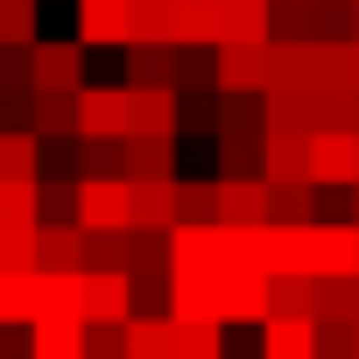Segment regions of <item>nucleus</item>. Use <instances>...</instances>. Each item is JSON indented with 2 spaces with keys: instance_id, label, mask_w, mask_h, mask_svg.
Instances as JSON below:
<instances>
[{
  "instance_id": "aec40b11",
  "label": "nucleus",
  "mask_w": 359,
  "mask_h": 359,
  "mask_svg": "<svg viewBox=\"0 0 359 359\" xmlns=\"http://www.w3.org/2000/svg\"><path fill=\"white\" fill-rule=\"evenodd\" d=\"M261 134H310V85L303 92H261Z\"/></svg>"
},
{
  "instance_id": "a19ab883",
  "label": "nucleus",
  "mask_w": 359,
  "mask_h": 359,
  "mask_svg": "<svg viewBox=\"0 0 359 359\" xmlns=\"http://www.w3.org/2000/svg\"><path fill=\"white\" fill-rule=\"evenodd\" d=\"M352 85H359V43H352Z\"/></svg>"
},
{
  "instance_id": "f8f14e48",
  "label": "nucleus",
  "mask_w": 359,
  "mask_h": 359,
  "mask_svg": "<svg viewBox=\"0 0 359 359\" xmlns=\"http://www.w3.org/2000/svg\"><path fill=\"white\" fill-rule=\"evenodd\" d=\"M219 226H261V176H212Z\"/></svg>"
},
{
  "instance_id": "a878e982",
  "label": "nucleus",
  "mask_w": 359,
  "mask_h": 359,
  "mask_svg": "<svg viewBox=\"0 0 359 359\" xmlns=\"http://www.w3.org/2000/svg\"><path fill=\"white\" fill-rule=\"evenodd\" d=\"M127 141H78V184H120Z\"/></svg>"
},
{
  "instance_id": "5701e85b",
  "label": "nucleus",
  "mask_w": 359,
  "mask_h": 359,
  "mask_svg": "<svg viewBox=\"0 0 359 359\" xmlns=\"http://www.w3.org/2000/svg\"><path fill=\"white\" fill-rule=\"evenodd\" d=\"M120 359H169V317H127L120 324Z\"/></svg>"
},
{
  "instance_id": "f704fd0d",
  "label": "nucleus",
  "mask_w": 359,
  "mask_h": 359,
  "mask_svg": "<svg viewBox=\"0 0 359 359\" xmlns=\"http://www.w3.org/2000/svg\"><path fill=\"white\" fill-rule=\"evenodd\" d=\"M219 176H261V141H219Z\"/></svg>"
},
{
  "instance_id": "9b49d317",
  "label": "nucleus",
  "mask_w": 359,
  "mask_h": 359,
  "mask_svg": "<svg viewBox=\"0 0 359 359\" xmlns=\"http://www.w3.org/2000/svg\"><path fill=\"white\" fill-rule=\"evenodd\" d=\"M254 359H317V338L296 317H261L254 324Z\"/></svg>"
},
{
  "instance_id": "39448f33",
  "label": "nucleus",
  "mask_w": 359,
  "mask_h": 359,
  "mask_svg": "<svg viewBox=\"0 0 359 359\" xmlns=\"http://www.w3.org/2000/svg\"><path fill=\"white\" fill-rule=\"evenodd\" d=\"M78 141H127V85H78Z\"/></svg>"
},
{
  "instance_id": "a211bd4d",
  "label": "nucleus",
  "mask_w": 359,
  "mask_h": 359,
  "mask_svg": "<svg viewBox=\"0 0 359 359\" xmlns=\"http://www.w3.org/2000/svg\"><path fill=\"white\" fill-rule=\"evenodd\" d=\"M317 191L310 184H261V226H310Z\"/></svg>"
},
{
  "instance_id": "dca6fc26",
  "label": "nucleus",
  "mask_w": 359,
  "mask_h": 359,
  "mask_svg": "<svg viewBox=\"0 0 359 359\" xmlns=\"http://www.w3.org/2000/svg\"><path fill=\"white\" fill-rule=\"evenodd\" d=\"M303 155H310V134H261V184H310Z\"/></svg>"
},
{
  "instance_id": "2f4dec72",
  "label": "nucleus",
  "mask_w": 359,
  "mask_h": 359,
  "mask_svg": "<svg viewBox=\"0 0 359 359\" xmlns=\"http://www.w3.org/2000/svg\"><path fill=\"white\" fill-rule=\"evenodd\" d=\"M0 268H36V226L0 219Z\"/></svg>"
},
{
  "instance_id": "0eeeda50",
  "label": "nucleus",
  "mask_w": 359,
  "mask_h": 359,
  "mask_svg": "<svg viewBox=\"0 0 359 359\" xmlns=\"http://www.w3.org/2000/svg\"><path fill=\"white\" fill-rule=\"evenodd\" d=\"M78 50H127L134 22H127V0H78Z\"/></svg>"
},
{
  "instance_id": "f257e3e1",
  "label": "nucleus",
  "mask_w": 359,
  "mask_h": 359,
  "mask_svg": "<svg viewBox=\"0 0 359 359\" xmlns=\"http://www.w3.org/2000/svg\"><path fill=\"white\" fill-rule=\"evenodd\" d=\"M212 310H219L226 331L233 324H261L268 317V275L261 268H219L212 275Z\"/></svg>"
},
{
  "instance_id": "72a5a7b5",
  "label": "nucleus",
  "mask_w": 359,
  "mask_h": 359,
  "mask_svg": "<svg viewBox=\"0 0 359 359\" xmlns=\"http://www.w3.org/2000/svg\"><path fill=\"white\" fill-rule=\"evenodd\" d=\"M169 92H212V50H176V85Z\"/></svg>"
},
{
  "instance_id": "4be33fe9",
  "label": "nucleus",
  "mask_w": 359,
  "mask_h": 359,
  "mask_svg": "<svg viewBox=\"0 0 359 359\" xmlns=\"http://www.w3.org/2000/svg\"><path fill=\"white\" fill-rule=\"evenodd\" d=\"M169 359H226V324H176L169 317Z\"/></svg>"
},
{
  "instance_id": "423d86ee",
  "label": "nucleus",
  "mask_w": 359,
  "mask_h": 359,
  "mask_svg": "<svg viewBox=\"0 0 359 359\" xmlns=\"http://www.w3.org/2000/svg\"><path fill=\"white\" fill-rule=\"evenodd\" d=\"M78 85H85V50L36 36L29 43V92H78Z\"/></svg>"
},
{
  "instance_id": "bb28decb",
  "label": "nucleus",
  "mask_w": 359,
  "mask_h": 359,
  "mask_svg": "<svg viewBox=\"0 0 359 359\" xmlns=\"http://www.w3.org/2000/svg\"><path fill=\"white\" fill-rule=\"evenodd\" d=\"M268 317L310 324V275H268Z\"/></svg>"
},
{
  "instance_id": "c756f323",
  "label": "nucleus",
  "mask_w": 359,
  "mask_h": 359,
  "mask_svg": "<svg viewBox=\"0 0 359 359\" xmlns=\"http://www.w3.org/2000/svg\"><path fill=\"white\" fill-rule=\"evenodd\" d=\"M36 43V0H0V50Z\"/></svg>"
},
{
  "instance_id": "7c9ffc66",
  "label": "nucleus",
  "mask_w": 359,
  "mask_h": 359,
  "mask_svg": "<svg viewBox=\"0 0 359 359\" xmlns=\"http://www.w3.org/2000/svg\"><path fill=\"white\" fill-rule=\"evenodd\" d=\"M85 268L127 275V233H85Z\"/></svg>"
},
{
  "instance_id": "c9c22d12",
  "label": "nucleus",
  "mask_w": 359,
  "mask_h": 359,
  "mask_svg": "<svg viewBox=\"0 0 359 359\" xmlns=\"http://www.w3.org/2000/svg\"><path fill=\"white\" fill-rule=\"evenodd\" d=\"M0 219L36 226V184H0Z\"/></svg>"
},
{
  "instance_id": "cd10ccee",
  "label": "nucleus",
  "mask_w": 359,
  "mask_h": 359,
  "mask_svg": "<svg viewBox=\"0 0 359 359\" xmlns=\"http://www.w3.org/2000/svg\"><path fill=\"white\" fill-rule=\"evenodd\" d=\"M169 198H176V226H219V212H212V176H205V184H184V176H176Z\"/></svg>"
},
{
  "instance_id": "e433bc0d",
  "label": "nucleus",
  "mask_w": 359,
  "mask_h": 359,
  "mask_svg": "<svg viewBox=\"0 0 359 359\" xmlns=\"http://www.w3.org/2000/svg\"><path fill=\"white\" fill-rule=\"evenodd\" d=\"M317 359H352V324H310Z\"/></svg>"
},
{
  "instance_id": "f3484780",
  "label": "nucleus",
  "mask_w": 359,
  "mask_h": 359,
  "mask_svg": "<svg viewBox=\"0 0 359 359\" xmlns=\"http://www.w3.org/2000/svg\"><path fill=\"white\" fill-rule=\"evenodd\" d=\"M169 85H176V50L127 43V92H169Z\"/></svg>"
},
{
  "instance_id": "473e14b6",
  "label": "nucleus",
  "mask_w": 359,
  "mask_h": 359,
  "mask_svg": "<svg viewBox=\"0 0 359 359\" xmlns=\"http://www.w3.org/2000/svg\"><path fill=\"white\" fill-rule=\"evenodd\" d=\"M78 184H36V226H71Z\"/></svg>"
},
{
  "instance_id": "6e6552de",
  "label": "nucleus",
  "mask_w": 359,
  "mask_h": 359,
  "mask_svg": "<svg viewBox=\"0 0 359 359\" xmlns=\"http://www.w3.org/2000/svg\"><path fill=\"white\" fill-rule=\"evenodd\" d=\"M71 226L78 233H127V184H78Z\"/></svg>"
},
{
  "instance_id": "49530a36",
  "label": "nucleus",
  "mask_w": 359,
  "mask_h": 359,
  "mask_svg": "<svg viewBox=\"0 0 359 359\" xmlns=\"http://www.w3.org/2000/svg\"><path fill=\"white\" fill-rule=\"evenodd\" d=\"M338 8H352V0H338Z\"/></svg>"
},
{
  "instance_id": "4468645a",
  "label": "nucleus",
  "mask_w": 359,
  "mask_h": 359,
  "mask_svg": "<svg viewBox=\"0 0 359 359\" xmlns=\"http://www.w3.org/2000/svg\"><path fill=\"white\" fill-rule=\"evenodd\" d=\"M176 226V198H169V184H127V233H169Z\"/></svg>"
},
{
  "instance_id": "1a4fd4ad",
  "label": "nucleus",
  "mask_w": 359,
  "mask_h": 359,
  "mask_svg": "<svg viewBox=\"0 0 359 359\" xmlns=\"http://www.w3.org/2000/svg\"><path fill=\"white\" fill-rule=\"evenodd\" d=\"M78 324H127V275L78 268Z\"/></svg>"
},
{
  "instance_id": "412c9836",
  "label": "nucleus",
  "mask_w": 359,
  "mask_h": 359,
  "mask_svg": "<svg viewBox=\"0 0 359 359\" xmlns=\"http://www.w3.org/2000/svg\"><path fill=\"white\" fill-rule=\"evenodd\" d=\"M268 43H317V0H268Z\"/></svg>"
},
{
  "instance_id": "b1692460",
  "label": "nucleus",
  "mask_w": 359,
  "mask_h": 359,
  "mask_svg": "<svg viewBox=\"0 0 359 359\" xmlns=\"http://www.w3.org/2000/svg\"><path fill=\"white\" fill-rule=\"evenodd\" d=\"M36 317L78 324V275H36ZM36 317H29V324H36Z\"/></svg>"
},
{
  "instance_id": "9d476101",
  "label": "nucleus",
  "mask_w": 359,
  "mask_h": 359,
  "mask_svg": "<svg viewBox=\"0 0 359 359\" xmlns=\"http://www.w3.org/2000/svg\"><path fill=\"white\" fill-rule=\"evenodd\" d=\"M127 141H176V92H127Z\"/></svg>"
},
{
  "instance_id": "4c0bfd02",
  "label": "nucleus",
  "mask_w": 359,
  "mask_h": 359,
  "mask_svg": "<svg viewBox=\"0 0 359 359\" xmlns=\"http://www.w3.org/2000/svg\"><path fill=\"white\" fill-rule=\"evenodd\" d=\"M85 359H120V324H85Z\"/></svg>"
},
{
  "instance_id": "7ed1b4c3",
  "label": "nucleus",
  "mask_w": 359,
  "mask_h": 359,
  "mask_svg": "<svg viewBox=\"0 0 359 359\" xmlns=\"http://www.w3.org/2000/svg\"><path fill=\"white\" fill-rule=\"evenodd\" d=\"M310 275H324V282L359 275V226L352 219H310Z\"/></svg>"
},
{
  "instance_id": "f03ea898",
  "label": "nucleus",
  "mask_w": 359,
  "mask_h": 359,
  "mask_svg": "<svg viewBox=\"0 0 359 359\" xmlns=\"http://www.w3.org/2000/svg\"><path fill=\"white\" fill-rule=\"evenodd\" d=\"M303 176L310 191H352L359 184V134H310V155H303Z\"/></svg>"
},
{
  "instance_id": "c85d7f7f",
  "label": "nucleus",
  "mask_w": 359,
  "mask_h": 359,
  "mask_svg": "<svg viewBox=\"0 0 359 359\" xmlns=\"http://www.w3.org/2000/svg\"><path fill=\"white\" fill-rule=\"evenodd\" d=\"M0 184H36V134H0Z\"/></svg>"
},
{
  "instance_id": "2eb2a0df",
  "label": "nucleus",
  "mask_w": 359,
  "mask_h": 359,
  "mask_svg": "<svg viewBox=\"0 0 359 359\" xmlns=\"http://www.w3.org/2000/svg\"><path fill=\"white\" fill-rule=\"evenodd\" d=\"M85 268V233L78 226H36V275H78Z\"/></svg>"
},
{
  "instance_id": "20e7f679",
  "label": "nucleus",
  "mask_w": 359,
  "mask_h": 359,
  "mask_svg": "<svg viewBox=\"0 0 359 359\" xmlns=\"http://www.w3.org/2000/svg\"><path fill=\"white\" fill-rule=\"evenodd\" d=\"M205 29H212V50L268 43V0H205Z\"/></svg>"
},
{
  "instance_id": "37998d69",
  "label": "nucleus",
  "mask_w": 359,
  "mask_h": 359,
  "mask_svg": "<svg viewBox=\"0 0 359 359\" xmlns=\"http://www.w3.org/2000/svg\"><path fill=\"white\" fill-rule=\"evenodd\" d=\"M352 310H359V275H352Z\"/></svg>"
},
{
  "instance_id": "58836bf2",
  "label": "nucleus",
  "mask_w": 359,
  "mask_h": 359,
  "mask_svg": "<svg viewBox=\"0 0 359 359\" xmlns=\"http://www.w3.org/2000/svg\"><path fill=\"white\" fill-rule=\"evenodd\" d=\"M0 359H29V324H0Z\"/></svg>"
},
{
  "instance_id": "c03bdc74",
  "label": "nucleus",
  "mask_w": 359,
  "mask_h": 359,
  "mask_svg": "<svg viewBox=\"0 0 359 359\" xmlns=\"http://www.w3.org/2000/svg\"><path fill=\"white\" fill-rule=\"evenodd\" d=\"M352 359H359V324H352Z\"/></svg>"
},
{
  "instance_id": "79ce46f5",
  "label": "nucleus",
  "mask_w": 359,
  "mask_h": 359,
  "mask_svg": "<svg viewBox=\"0 0 359 359\" xmlns=\"http://www.w3.org/2000/svg\"><path fill=\"white\" fill-rule=\"evenodd\" d=\"M352 226H359V184H352Z\"/></svg>"
},
{
  "instance_id": "ea45409f",
  "label": "nucleus",
  "mask_w": 359,
  "mask_h": 359,
  "mask_svg": "<svg viewBox=\"0 0 359 359\" xmlns=\"http://www.w3.org/2000/svg\"><path fill=\"white\" fill-rule=\"evenodd\" d=\"M352 43H359V0H352Z\"/></svg>"
},
{
  "instance_id": "ddd939ff",
  "label": "nucleus",
  "mask_w": 359,
  "mask_h": 359,
  "mask_svg": "<svg viewBox=\"0 0 359 359\" xmlns=\"http://www.w3.org/2000/svg\"><path fill=\"white\" fill-rule=\"evenodd\" d=\"M261 85H268L261 43H247V50H212V92H261Z\"/></svg>"
},
{
  "instance_id": "6ab92c4d",
  "label": "nucleus",
  "mask_w": 359,
  "mask_h": 359,
  "mask_svg": "<svg viewBox=\"0 0 359 359\" xmlns=\"http://www.w3.org/2000/svg\"><path fill=\"white\" fill-rule=\"evenodd\" d=\"M120 184H176V141H127Z\"/></svg>"
},
{
  "instance_id": "393cba45",
  "label": "nucleus",
  "mask_w": 359,
  "mask_h": 359,
  "mask_svg": "<svg viewBox=\"0 0 359 359\" xmlns=\"http://www.w3.org/2000/svg\"><path fill=\"white\" fill-rule=\"evenodd\" d=\"M36 317V268H0V324Z\"/></svg>"
},
{
  "instance_id": "a18cd8bd",
  "label": "nucleus",
  "mask_w": 359,
  "mask_h": 359,
  "mask_svg": "<svg viewBox=\"0 0 359 359\" xmlns=\"http://www.w3.org/2000/svg\"><path fill=\"white\" fill-rule=\"evenodd\" d=\"M127 8H155V0H127Z\"/></svg>"
}]
</instances>
